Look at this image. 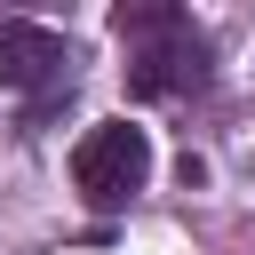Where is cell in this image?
<instances>
[{"label": "cell", "instance_id": "7a4b0ae2", "mask_svg": "<svg viewBox=\"0 0 255 255\" xmlns=\"http://www.w3.org/2000/svg\"><path fill=\"white\" fill-rule=\"evenodd\" d=\"M143 175H151V135L128 128V120H104V128H88V135L72 143V183H80L88 207H120V199H135Z\"/></svg>", "mask_w": 255, "mask_h": 255}, {"label": "cell", "instance_id": "6da1fadb", "mask_svg": "<svg viewBox=\"0 0 255 255\" xmlns=\"http://www.w3.org/2000/svg\"><path fill=\"white\" fill-rule=\"evenodd\" d=\"M120 48H128V88L135 96H175V88H199L207 80V32L183 16V8H120L112 16Z\"/></svg>", "mask_w": 255, "mask_h": 255}, {"label": "cell", "instance_id": "3957f363", "mask_svg": "<svg viewBox=\"0 0 255 255\" xmlns=\"http://www.w3.org/2000/svg\"><path fill=\"white\" fill-rule=\"evenodd\" d=\"M72 88V40L48 24H0V88Z\"/></svg>", "mask_w": 255, "mask_h": 255}]
</instances>
